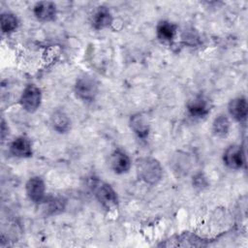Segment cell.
Returning <instances> with one entry per match:
<instances>
[{
	"mask_svg": "<svg viewBox=\"0 0 248 248\" xmlns=\"http://www.w3.org/2000/svg\"><path fill=\"white\" fill-rule=\"evenodd\" d=\"M137 171L139 177L149 184L157 183L163 173V169L160 163L151 157L141 158L137 163Z\"/></svg>",
	"mask_w": 248,
	"mask_h": 248,
	"instance_id": "obj_1",
	"label": "cell"
},
{
	"mask_svg": "<svg viewBox=\"0 0 248 248\" xmlns=\"http://www.w3.org/2000/svg\"><path fill=\"white\" fill-rule=\"evenodd\" d=\"M93 191L96 199L105 208L111 209L117 205L118 199L116 192L109 184L102 181H96L93 184Z\"/></svg>",
	"mask_w": 248,
	"mask_h": 248,
	"instance_id": "obj_2",
	"label": "cell"
},
{
	"mask_svg": "<svg viewBox=\"0 0 248 248\" xmlns=\"http://www.w3.org/2000/svg\"><path fill=\"white\" fill-rule=\"evenodd\" d=\"M41 101H42L41 89L34 84H29L22 91V94L19 99V104L24 110L28 112H34L39 108L41 105Z\"/></svg>",
	"mask_w": 248,
	"mask_h": 248,
	"instance_id": "obj_3",
	"label": "cell"
},
{
	"mask_svg": "<svg viewBox=\"0 0 248 248\" xmlns=\"http://www.w3.org/2000/svg\"><path fill=\"white\" fill-rule=\"evenodd\" d=\"M97 91V83L91 78H80L76 82L75 92L77 96L83 101H92L96 96Z\"/></svg>",
	"mask_w": 248,
	"mask_h": 248,
	"instance_id": "obj_4",
	"label": "cell"
},
{
	"mask_svg": "<svg viewBox=\"0 0 248 248\" xmlns=\"http://www.w3.org/2000/svg\"><path fill=\"white\" fill-rule=\"evenodd\" d=\"M25 190L28 198L37 203L44 202L46 197V186L43 179L39 176L31 177L26 185Z\"/></svg>",
	"mask_w": 248,
	"mask_h": 248,
	"instance_id": "obj_5",
	"label": "cell"
},
{
	"mask_svg": "<svg viewBox=\"0 0 248 248\" xmlns=\"http://www.w3.org/2000/svg\"><path fill=\"white\" fill-rule=\"evenodd\" d=\"M224 163L230 169L237 170L243 167L245 158L244 152L241 146L239 145H231L229 146L223 155Z\"/></svg>",
	"mask_w": 248,
	"mask_h": 248,
	"instance_id": "obj_6",
	"label": "cell"
},
{
	"mask_svg": "<svg viewBox=\"0 0 248 248\" xmlns=\"http://www.w3.org/2000/svg\"><path fill=\"white\" fill-rule=\"evenodd\" d=\"M35 16L41 21H50L55 18L56 5L50 1H40L33 8Z\"/></svg>",
	"mask_w": 248,
	"mask_h": 248,
	"instance_id": "obj_7",
	"label": "cell"
},
{
	"mask_svg": "<svg viewBox=\"0 0 248 248\" xmlns=\"http://www.w3.org/2000/svg\"><path fill=\"white\" fill-rule=\"evenodd\" d=\"M10 153L18 158H28L32 156L31 141L25 137H17L10 144Z\"/></svg>",
	"mask_w": 248,
	"mask_h": 248,
	"instance_id": "obj_8",
	"label": "cell"
},
{
	"mask_svg": "<svg viewBox=\"0 0 248 248\" xmlns=\"http://www.w3.org/2000/svg\"><path fill=\"white\" fill-rule=\"evenodd\" d=\"M110 167L115 173H125L130 170L131 167L130 157L120 149L115 150L110 157Z\"/></svg>",
	"mask_w": 248,
	"mask_h": 248,
	"instance_id": "obj_9",
	"label": "cell"
},
{
	"mask_svg": "<svg viewBox=\"0 0 248 248\" xmlns=\"http://www.w3.org/2000/svg\"><path fill=\"white\" fill-rule=\"evenodd\" d=\"M229 112L230 114L237 121H243L246 119L248 107L247 101L244 97H237L232 99L229 104Z\"/></svg>",
	"mask_w": 248,
	"mask_h": 248,
	"instance_id": "obj_10",
	"label": "cell"
},
{
	"mask_svg": "<svg viewBox=\"0 0 248 248\" xmlns=\"http://www.w3.org/2000/svg\"><path fill=\"white\" fill-rule=\"evenodd\" d=\"M187 109L189 113L196 118H202L206 116L210 110L207 100H205L202 96L196 97L194 100L190 101L187 106Z\"/></svg>",
	"mask_w": 248,
	"mask_h": 248,
	"instance_id": "obj_11",
	"label": "cell"
},
{
	"mask_svg": "<svg viewBox=\"0 0 248 248\" xmlns=\"http://www.w3.org/2000/svg\"><path fill=\"white\" fill-rule=\"evenodd\" d=\"M112 16L108 9L105 6H100L95 11L92 17V25L95 29L100 30L108 27L111 24Z\"/></svg>",
	"mask_w": 248,
	"mask_h": 248,
	"instance_id": "obj_12",
	"label": "cell"
},
{
	"mask_svg": "<svg viewBox=\"0 0 248 248\" xmlns=\"http://www.w3.org/2000/svg\"><path fill=\"white\" fill-rule=\"evenodd\" d=\"M130 125L134 133L140 139L144 140L149 134V124L141 114H135L131 117Z\"/></svg>",
	"mask_w": 248,
	"mask_h": 248,
	"instance_id": "obj_13",
	"label": "cell"
},
{
	"mask_svg": "<svg viewBox=\"0 0 248 248\" xmlns=\"http://www.w3.org/2000/svg\"><path fill=\"white\" fill-rule=\"evenodd\" d=\"M157 37L163 41V42H170L173 40L175 33H176V25L173 23L167 21V20H162L158 23L157 28Z\"/></svg>",
	"mask_w": 248,
	"mask_h": 248,
	"instance_id": "obj_14",
	"label": "cell"
},
{
	"mask_svg": "<svg viewBox=\"0 0 248 248\" xmlns=\"http://www.w3.org/2000/svg\"><path fill=\"white\" fill-rule=\"evenodd\" d=\"M53 129L59 133H65L69 131L71 127V121L68 115L62 110H56L53 112L50 118Z\"/></svg>",
	"mask_w": 248,
	"mask_h": 248,
	"instance_id": "obj_15",
	"label": "cell"
},
{
	"mask_svg": "<svg viewBox=\"0 0 248 248\" xmlns=\"http://www.w3.org/2000/svg\"><path fill=\"white\" fill-rule=\"evenodd\" d=\"M229 130H230L229 118L224 114L218 115L214 119L213 124H212V131H213L214 135H216L217 137H220V138H224L229 134Z\"/></svg>",
	"mask_w": 248,
	"mask_h": 248,
	"instance_id": "obj_16",
	"label": "cell"
},
{
	"mask_svg": "<svg viewBox=\"0 0 248 248\" xmlns=\"http://www.w3.org/2000/svg\"><path fill=\"white\" fill-rule=\"evenodd\" d=\"M18 26V19L12 13H4L1 15V29L4 33L14 32Z\"/></svg>",
	"mask_w": 248,
	"mask_h": 248,
	"instance_id": "obj_17",
	"label": "cell"
},
{
	"mask_svg": "<svg viewBox=\"0 0 248 248\" xmlns=\"http://www.w3.org/2000/svg\"><path fill=\"white\" fill-rule=\"evenodd\" d=\"M63 207H64L63 202L59 199H52L51 201H48L47 211H49L51 214L56 213L57 210H61Z\"/></svg>",
	"mask_w": 248,
	"mask_h": 248,
	"instance_id": "obj_18",
	"label": "cell"
},
{
	"mask_svg": "<svg viewBox=\"0 0 248 248\" xmlns=\"http://www.w3.org/2000/svg\"><path fill=\"white\" fill-rule=\"evenodd\" d=\"M8 130L9 129H8V126L6 125V123H5V120L2 119V124H1V138H2V140H4L6 135L9 134Z\"/></svg>",
	"mask_w": 248,
	"mask_h": 248,
	"instance_id": "obj_19",
	"label": "cell"
}]
</instances>
